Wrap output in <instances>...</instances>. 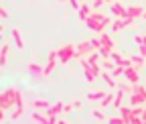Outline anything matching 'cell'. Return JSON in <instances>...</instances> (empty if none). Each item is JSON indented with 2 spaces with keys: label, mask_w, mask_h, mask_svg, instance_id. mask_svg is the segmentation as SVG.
I'll use <instances>...</instances> for the list:
<instances>
[{
  "label": "cell",
  "mask_w": 146,
  "mask_h": 124,
  "mask_svg": "<svg viewBox=\"0 0 146 124\" xmlns=\"http://www.w3.org/2000/svg\"><path fill=\"white\" fill-rule=\"evenodd\" d=\"M128 59L132 61V65H134L136 69H140V67L144 65V57H142V55H132V57H128Z\"/></svg>",
  "instance_id": "d6986e66"
},
{
  "label": "cell",
  "mask_w": 146,
  "mask_h": 124,
  "mask_svg": "<svg viewBox=\"0 0 146 124\" xmlns=\"http://www.w3.org/2000/svg\"><path fill=\"white\" fill-rule=\"evenodd\" d=\"M89 69H91V73H94L96 77H98V75L102 73V67H100L98 63H91V65H89Z\"/></svg>",
  "instance_id": "f1b7e54d"
},
{
  "label": "cell",
  "mask_w": 146,
  "mask_h": 124,
  "mask_svg": "<svg viewBox=\"0 0 146 124\" xmlns=\"http://www.w3.org/2000/svg\"><path fill=\"white\" fill-rule=\"evenodd\" d=\"M16 94H18V90H4L2 94H0V108H2L4 112L6 110H10V108H14V102H16Z\"/></svg>",
  "instance_id": "7a4b0ae2"
},
{
  "label": "cell",
  "mask_w": 146,
  "mask_h": 124,
  "mask_svg": "<svg viewBox=\"0 0 146 124\" xmlns=\"http://www.w3.org/2000/svg\"><path fill=\"white\" fill-rule=\"evenodd\" d=\"M33 106H35L36 110H47L51 104H49L47 100H35V102H33Z\"/></svg>",
  "instance_id": "ffe728a7"
},
{
  "label": "cell",
  "mask_w": 146,
  "mask_h": 124,
  "mask_svg": "<svg viewBox=\"0 0 146 124\" xmlns=\"http://www.w3.org/2000/svg\"><path fill=\"white\" fill-rule=\"evenodd\" d=\"M142 19H144V21H146V12H142Z\"/></svg>",
  "instance_id": "7bdbcfd3"
},
{
  "label": "cell",
  "mask_w": 146,
  "mask_h": 124,
  "mask_svg": "<svg viewBox=\"0 0 146 124\" xmlns=\"http://www.w3.org/2000/svg\"><path fill=\"white\" fill-rule=\"evenodd\" d=\"M130 83H138L140 81V75H138V69L134 67V65H130V67H124V73H122Z\"/></svg>",
  "instance_id": "5b68a950"
},
{
  "label": "cell",
  "mask_w": 146,
  "mask_h": 124,
  "mask_svg": "<svg viewBox=\"0 0 146 124\" xmlns=\"http://www.w3.org/2000/svg\"><path fill=\"white\" fill-rule=\"evenodd\" d=\"M0 16H2V19H6V16H8V12H6L2 6H0Z\"/></svg>",
  "instance_id": "74e56055"
},
{
  "label": "cell",
  "mask_w": 146,
  "mask_h": 124,
  "mask_svg": "<svg viewBox=\"0 0 146 124\" xmlns=\"http://www.w3.org/2000/svg\"><path fill=\"white\" fill-rule=\"evenodd\" d=\"M2 118H4V110L0 108V122H2Z\"/></svg>",
  "instance_id": "ab89813d"
},
{
  "label": "cell",
  "mask_w": 146,
  "mask_h": 124,
  "mask_svg": "<svg viewBox=\"0 0 146 124\" xmlns=\"http://www.w3.org/2000/svg\"><path fill=\"white\" fill-rule=\"evenodd\" d=\"M57 2H65V0H57Z\"/></svg>",
  "instance_id": "f6af8a7d"
},
{
  "label": "cell",
  "mask_w": 146,
  "mask_h": 124,
  "mask_svg": "<svg viewBox=\"0 0 146 124\" xmlns=\"http://www.w3.org/2000/svg\"><path fill=\"white\" fill-rule=\"evenodd\" d=\"M98 53H100V57H102V59H108V57H110V53H112V49H108V47H100V49H98Z\"/></svg>",
  "instance_id": "484cf974"
},
{
  "label": "cell",
  "mask_w": 146,
  "mask_h": 124,
  "mask_svg": "<svg viewBox=\"0 0 146 124\" xmlns=\"http://www.w3.org/2000/svg\"><path fill=\"white\" fill-rule=\"evenodd\" d=\"M142 124H146V120H144V122H142Z\"/></svg>",
  "instance_id": "bcb514c9"
},
{
  "label": "cell",
  "mask_w": 146,
  "mask_h": 124,
  "mask_svg": "<svg viewBox=\"0 0 146 124\" xmlns=\"http://www.w3.org/2000/svg\"><path fill=\"white\" fill-rule=\"evenodd\" d=\"M104 2H116V0H104Z\"/></svg>",
  "instance_id": "ee69618b"
},
{
  "label": "cell",
  "mask_w": 146,
  "mask_h": 124,
  "mask_svg": "<svg viewBox=\"0 0 146 124\" xmlns=\"http://www.w3.org/2000/svg\"><path fill=\"white\" fill-rule=\"evenodd\" d=\"M85 25H87V29L89 31H96V33H104V29L112 23V19H108L106 14H100V12H91L87 19L83 21Z\"/></svg>",
  "instance_id": "6da1fadb"
},
{
  "label": "cell",
  "mask_w": 146,
  "mask_h": 124,
  "mask_svg": "<svg viewBox=\"0 0 146 124\" xmlns=\"http://www.w3.org/2000/svg\"><path fill=\"white\" fill-rule=\"evenodd\" d=\"M140 55H142V57H146V43H142V45H140Z\"/></svg>",
  "instance_id": "8d00e7d4"
},
{
  "label": "cell",
  "mask_w": 146,
  "mask_h": 124,
  "mask_svg": "<svg viewBox=\"0 0 146 124\" xmlns=\"http://www.w3.org/2000/svg\"><path fill=\"white\" fill-rule=\"evenodd\" d=\"M73 53H75V47H73V45H65V47H61V49L57 51V59H59V63H67V61H71V59H73Z\"/></svg>",
  "instance_id": "3957f363"
},
{
  "label": "cell",
  "mask_w": 146,
  "mask_h": 124,
  "mask_svg": "<svg viewBox=\"0 0 146 124\" xmlns=\"http://www.w3.org/2000/svg\"><path fill=\"white\" fill-rule=\"evenodd\" d=\"M142 12L144 10L140 6H126V16H130V19H140Z\"/></svg>",
  "instance_id": "7c38bea8"
},
{
  "label": "cell",
  "mask_w": 146,
  "mask_h": 124,
  "mask_svg": "<svg viewBox=\"0 0 146 124\" xmlns=\"http://www.w3.org/2000/svg\"><path fill=\"white\" fill-rule=\"evenodd\" d=\"M10 35H12V41H14V45H16L18 49H25V41H23V37H21V33H18L16 29H12V31H10Z\"/></svg>",
  "instance_id": "5bb4252c"
},
{
  "label": "cell",
  "mask_w": 146,
  "mask_h": 124,
  "mask_svg": "<svg viewBox=\"0 0 146 124\" xmlns=\"http://www.w3.org/2000/svg\"><path fill=\"white\" fill-rule=\"evenodd\" d=\"M100 67H104V71H112V69L116 67V63L108 57V59H104V61H102V65H100Z\"/></svg>",
  "instance_id": "7402d4cb"
},
{
  "label": "cell",
  "mask_w": 146,
  "mask_h": 124,
  "mask_svg": "<svg viewBox=\"0 0 146 124\" xmlns=\"http://www.w3.org/2000/svg\"><path fill=\"white\" fill-rule=\"evenodd\" d=\"M108 124H124V120H122L120 116H118V118H110V120H108Z\"/></svg>",
  "instance_id": "d6a6232c"
},
{
  "label": "cell",
  "mask_w": 146,
  "mask_h": 124,
  "mask_svg": "<svg viewBox=\"0 0 146 124\" xmlns=\"http://www.w3.org/2000/svg\"><path fill=\"white\" fill-rule=\"evenodd\" d=\"M110 73H112V77L116 79V77H120L122 73H124V67H120V65H116L114 69H112V71H110Z\"/></svg>",
  "instance_id": "4316f807"
},
{
  "label": "cell",
  "mask_w": 146,
  "mask_h": 124,
  "mask_svg": "<svg viewBox=\"0 0 146 124\" xmlns=\"http://www.w3.org/2000/svg\"><path fill=\"white\" fill-rule=\"evenodd\" d=\"M98 61H100V53L98 51H91L89 55H87V63L91 65V63H98Z\"/></svg>",
  "instance_id": "cb8c5ba5"
},
{
  "label": "cell",
  "mask_w": 146,
  "mask_h": 124,
  "mask_svg": "<svg viewBox=\"0 0 146 124\" xmlns=\"http://www.w3.org/2000/svg\"><path fill=\"white\" fill-rule=\"evenodd\" d=\"M57 124H67V122H65V120H59V122H57Z\"/></svg>",
  "instance_id": "b9f144b4"
},
{
  "label": "cell",
  "mask_w": 146,
  "mask_h": 124,
  "mask_svg": "<svg viewBox=\"0 0 146 124\" xmlns=\"http://www.w3.org/2000/svg\"><path fill=\"white\" fill-rule=\"evenodd\" d=\"M100 43H102V47H108V49H114V41H112V37L110 35H106V33H100Z\"/></svg>",
  "instance_id": "4fadbf2b"
},
{
  "label": "cell",
  "mask_w": 146,
  "mask_h": 124,
  "mask_svg": "<svg viewBox=\"0 0 146 124\" xmlns=\"http://www.w3.org/2000/svg\"><path fill=\"white\" fill-rule=\"evenodd\" d=\"M110 10H112V14H116L118 19H124V16H126V6H124V4H120V2H112Z\"/></svg>",
  "instance_id": "ba28073f"
},
{
  "label": "cell",
  "mask_w": 146,
  "mask_h": 124,
  "mask_svg": "<svg viewBox=\"0 0 146 124\" xmlns=\"http://www.w3.org/2000/svg\"><path fill=\"white\" fill-rule=\"evenodd\" d=\"M104 4V0H94V2H91V6H94V8H100Z\"/></svg>",
  "instance_id": "e575fe53"
},
{
  "label": "cell",
  "mask_w": 146,
  "mask_h": 124,
  "mask_svg": "<svg viewBox=\"0 0 146 124\" xmlns=\"http://www.w3.org/2000/svg\"><path fill=\"white\" fill-rule=\"evenodd\" d=\"M89 43H91V47H94V51H98V49L102 47V43H100V39H91Z\"/></svg>",
  "instance_id": "4dcf8cb0"
},
{
  "label": "cell",
  "mask_w": 146,
  "mask_h": 124,
  "mask_svg": "<svg viewBox=\"0 0 146 124\" xmlns=\"http://www.w3.org/2000/svg\"><path fill=\"white\" fill-rule=\"evenodd\" d=\"M43 124H57V116H47Z\"/></svg>",
  "instance_id": "1f68e13d"
},
{
  "label": "cell",
  "mask_w": 146,
  "mask_h": 124,
  "mask_svg": "<svg viewBox=\"0 0 146 124\" xmlns=\"http://www.w3.org/2000/svg\"><path fill=\"white\" fill-rule=\"evenodd\" d=\"M140 120H142V122L146 120V108H142V112H140Z\"/></svg>",
  "instance_id": "f35d334b"
},
{
  "label": "cell",
  "mask_w": 146,
  "mask_h": 124,
  "mask_svg": "<svg viewBox=\"0 0 146 124\" xmlns=\"http://www.w3.org/2000/svg\"><path fill=\"white\" fill-rule=\"evenodd\" d=\"M100 77H102V79H104L110 87H116V85H118V81L112 77V73H110V71H102V73H100Z\"/></svg>",
  "instance_id": "2e32d148"
},
{
  "label": "cell",
  "mask_w": 146,
  "mask_h": 124,
  "mask_svg": "<svg viewBox=\"0 0 146 124\" xmlns=\"http://www.w3.org/2000/svg\"><path fill=\"white\" fill-rule=\"evenodd\" d=\"M91 114H94V118H96V120H104V118H106L102 110H94V112H91Z\"/></svg>",
  "instance_id": "f546056e"
},
{
  "label": "cell",
  "mask_w": 146,
  "mask_h": 124,
  "mask_svg": "<svg viewBox=\"0 0 146 124\" xmlns=\"http://www.w3.org/2000/svg\"><path fill=\"white\" fill-rule=\"evenodd\" d=\"M2 31H4V27H2V25H0V33H2ZM0 39H2V35H0Z\"/></svg>",
  "instance_id": "60d3db41"
},
{
  "label": "cell",
  "mask_w": 146,
  "mask_h": 124,
  "mask_svg": "<svg viewBox=\"0 0 146 124\" xmlns=\"http://www.w3.org/2000/svg\"><path fill=\"white\" fill-rule=\"evenodd\" d=\"M61 112H63V104L57 102V104L49 106V108L45 110V116H57V114H61Z\"/></svg>",
  "instance_id": "30bf717a"
},
{
  "label": "cell",
  "mask_w": 146,
  "mask_h": 124,
  "mask_svg": "<svg viewBox=\"0 0 146 124\" xmlns=\"http://www.w3.org/2000/svg\"><path fill=\"white\" fill-rule=\"evenodd\" d=\"M45 118H47V116H45V114H41V112H33V120H35V122L43 124V122H45Z\"/></svg>",
  "instance_id": "83f0119b"
},
{
  "label": "cell",
  "mask_w": 146,
  "mask_h": 124,
  "mask_svg": "<svg viewBox=\"0 0 146 124\" xmlns=\"http://www.w3.org/2000/svg\"><path fill=\"white\" fill-rule=\"evenodd\" d=\"M55 65H57V51H51L49 53V59H47V65L43 67V75H49L55 69Z\"/></svg>",
  "instance_id": "8992f818"
},
{
  "label": "cell",
  "mask_w": 146,
  "mask_h": 124,
  "mask_svg": "<svg viewBox=\"0 0 146 124\" xmlns=\"http://www.w3.org/2000/svg\"><path fill=\"white\" fill-rule=\"evenodd\" d=\"M104 96H106V92H89V94H87V100L96 102V100H102Z\"/></svg>",
  "instance_id": "603a6c76"
},
{
  "label": "cell",
  "mask_w": 146,
  "mask_h": 124,
  "mask_svg": "<svg viewBox=\"0 0 146 124\" xmlns=\"http://www.w3.org/2000/svg\"><path fill=\"white\" fill-rule=\"evenodd\" d=\"M23 112H25V106H14V110H12L10 118H12V120H18V118L23 116Z\"/></svg>",
  "instance_id": "44dd1931"
},
{
  "label": "cell",
  "mask_w": 146,
  "mask_h": 124,
  "mask_svg": "<svg viewBox=\"0 0 146 124\" xmlns=\"http://www.w3.org/2000/svg\"><path fill=\"white\" fill-rule=\"evenodd\" d=\"M120 118L124 120V124H130V118H132V108H128V106H120Z\"/></svg>",
  "instance_id": "8fae6325"
},
{
  "label": "cell",
  "mask_w": 146,
  "mask_h": 124,
  "mask_svg": "<svg viewBox=\"0 0 146 124\" xmlns=\"http://www.w3.org/2000/svg\"><path fill=\"white\" fill-rule=\"evenodd\" d=\"M122 100H124V92L118 87V92L114 94V100H112V106H114V108H120V106H122Z\"/></svg>",
  "instance_id": "ac0fdd59"
},
{
  "label": "cell",
  "mask_w": 146,
  "mask_h": 124,
  "mask_svg": "<svg viewBox=\"0 0 146 124\" xmlns=\"http://www.w3.org/2000/svg\"><path fill=\"white\" fill-rule=\"evenodd\" d=\"M89 14H91V8H89L87 4H81V6L77 8V16H79L81 21H85V19H87Z\"/></svg>",
  "instance_id": "e0dca14e"
},
{
  "label": "cell",
  "mask_w": 146,
  "mask_h": 124,
  "mask_svg": "<svg viewBox=\"0 0 146 124\" xmlns=\"http://www.w3.org/2000/svg\"><path fill=\"white\" fill-rule=\"evenodd\" d=\"M132 21L134 19H130V16H124V19H118L116 23H112V29L118 33V31H122L124 27H128V25H132Z\"/></svg>",
  "instance_id": "52a82bcc"
},
{
  "label": "cell",
  "mask_w": 146,
  "mask_h": 124,
  "mask_svg": "<svg viewBox=\"0 0 146 124\" xmlns=\"http://www.w3.org/2000/svg\"><path fill=\"white\" fill-rule=\"evenodd\" d=\"M134 41H136L138 45H142V43H146V37H142V35H136V37H134Z\"/></svg>",
  "instance_id": "836d02e7"
},
{
  "label": "cell",
  "mask_w": 146,
  "mask_h": 124,
  "mask_svg": "<svg viewBox=\"0 0 146 124\" xmlns=\"http://www.w3.org/2000/svg\"><path fill=\"white\" fill-rule=\"evenodd\" d=\"M91 51H94L91 43H89V41H83V43H79V45L75 47V53H73V57H75V59H83L85 55H89Z\"/></svg>",
  "instance_id": "277c9868"
},
{
  "label": "cell",
  "mask_w": 146,
  "mask_h": 124,
  "mask_svg": "<svg viewBox=\"0 0 146 124\" xmlns=\"http://www.w3.org/2000/svg\"><path fill=\"white\" fill-rule=\"evenodd\" d=\"M27 69H29V73H31L33 77H36V79L43 77V67H41L39 63H29V65H27Z\"/></svg>",
  "instance_id": "9c48e42d"
},
{
  "label": "cell",
  "mask_w": 146,
  "mask_h": 124,
  "mask_svg": "<svg viewBox=\"0 0 146 124\" xmlns=\"http://www.w3.org/2000/svg\"><path fill=\"white\" fill-rule=\"evenodd\" d=\"M73 110V104H63V112H71Z\"/></svg>",
  "instance_id": "d590c367"
},
{
  "label": "cell",
  "mask_w": 146,
  "mask_h": 124,
  "mask_svg": "<svg viewBox=\"0 0 146 124\" xmlns=\"http://www.w3.org/2000/svg\"><path fill=\"white\" fill-rule=\"evenodd\" d=\"M8 51H10V45H2V47H0V67H4V65H6Z\"/></svg>",
  "instance_id": "9a60e30c"
},
{
  "label": "cell",
  "mask_w": 146,
  "mask_h": 124,
  "mask_svg": "<svg viewBox=\"0 0 146 124\" xmlns=\"http://www.w3.org/2000/svg\"><path fill=\"white\" fill-rule=\"evenodd\" d=\"M112 100H114V94H106L100 102H102V108H106V106H110V104H112Z\"/></svg>",
  "instance_id": "d4e9b609"
}]
</instances>
